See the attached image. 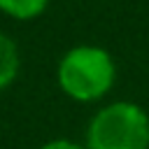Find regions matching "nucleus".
Instances as JSON below:
<instances>
[{"mask_svg":"<svg viewBox=\"0 0 149 149\" xmlns=\"http://www.w3.org/2000/svg\"><path fill=\"white\" fill-rule=\"evenodd\" d=\"M114 61L112 56L91 44L70 49L58 63V86L65 95L79 102H91L102 98L114 84Z\"/></svg>","mask_w":149,"mask_h":149,"instance_id":"1","label":"nucleus"},{"mask_svg":"<svg viewBox=\"0 0 149 149\" xmlns=\"http://www.w3.org/2000/svg\"><path fill=\"white\" fill-rule=\"evenodd\" d=\"M86 149H149V116L128 100L105 105L88 123Z\"/></svg>","mask_w":149,"mask_h":149,"instance_id":"2","label":"nucleus"},{"mask_svg":"<svg viewBox=\"0 0 149 149\" xmlns=\"http://www.w3.org/2000/svg\"><path fill=\"white\" fill-rule=\"evenodd\" d=\"M16 72H19V51H16V44L5 33H0V91L14 81Z\"/></svg>","mask_w":149,"mask_h":149,"instance_id":"3","label":"nucleus"},{"mask_svg":"<svg viewBox=\"0 0 149 149\" xmlns=\"http://www.w3.org/2000/svg\"><path fill=\"white\" fill-rule=\"evenodd\" d=\"M49 0H0V9L14 19H35L44 12Z\"/></svg>","mask_w":149,"mask_h":149,"instance_id":"4","label":"nucleus"},{"mask_svg":"<svg viewBox=\"0 0 149 149\" xmlns=\"http://www.w3.org/2000/svg\"><path fill=\"white\" fill-rule=\"evenodd\" d=\"M40 149H86V147H81L79 142L68 140V137H56V140H51V142L42 144Z\"/></svg>","mask_w":149,"mask_h":149,"instance_id":"5","label":"nucleus"}]
</instances>
